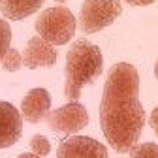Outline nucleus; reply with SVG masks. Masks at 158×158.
Masks as SVG:
<instances>
[{
  "label": "nucleus",
  "instance_id": "obj_1",
  "mask_svg": "<svg viewBox=\"0 0 158 158\" xmlns=\"http://www.w3.org/2000/svg\"><path fill=\"white\" fill-rule=\"evenodd\" d=\"M143 124L145 111L139 102V73L128 62L113 64L100 102V126L107 143L121 154L130 152L139 139Z\"/></svg>",
  "mask_w": 158,
  "mask_h": 158
},
{
  "label": "nucleus",
  "instance_id": "obj_2",
  "mask_svg": "<svg viewBox=\"0 0 158 158\" xmlns=\"http://www.w3.org/2000/svg\"><path fill=\"white\" fill-rule=\"evenodd\" d=\"M104 70V56L98 45L89 40H75L66 53L64 96L70 102L79 100L83 87L92 85Z\"/></svg>",
  "mask_w": 158,
  "mask_h": 158
},
{
  "label": "nucleus",
  "instance_id": "obj_3",
  "mask_svg": "<svg viewBox=\"0 0 158 158\" xmlns=\"http://www.w3.org/2000/svg\"><path fill=\"white\" fill-rule=\"evenodd\" d=\"M34 28L40 38H44L51 45H64L75 34L77 21L73 13L64 6H53L38 15Z\"/></svg>",
  "mask_w": 158,
  "mask_h": 158
},
{
  "label": "nucleus",
  "instance_id": "obj_4",
  "mask_svg": "<svg viewBox=\"0 0 158 158\" xmlns=\"http://www.w3.org/2000/svg\"><path fill=\"white\" fill-rule=\"evenodd\" d=\"M121 13V0H85L79 11L77 25L83 34H94L109 27Z\"/></svg>",
  "mask_w": 158,
  "mask_h": 158
},
{
  "label": "nucleus",
  "instance_id": "obj_5",
  "mask_svg": "<svg viewBox=\"0 0 158 158\" xmlns=\"http://www.w3.org/2000/svg\"><path fill=\"white\" fill-rule=\"evenodd\" d=\"M45 121L55 134L70 135V134L83 130L89 124V113L85 106H81L79 102H70L55 111H49Z\"/></svg>",
  "mask_w": 158,
  "mask_h": 158
},
{
  "label": "nucleus",
  "instance_id": "obj_6",
  "mask_svg": "<svg viewBox=\"0 0 158 158\" xmlns=\"http://www.w3.org/2000/svg\"><path fill=\"white\" fill-rule=\"evenodd\" d=\"M56 158H107V149L87 135H70L58 145Z\"/></svg>",
  "mask_w": 158,
  "mask_h": 158
},
{
  "label": "nucleus",
  "instance_id": "obj_7",
  "mask_svg": "<svg viewBox=\"0 0 158 158\" xmlns=\"http://www.w3.org/2000/svg\"><path fill=\"white\" fill-rule=\"evenodd\" d=\"M49 111H51V96L45 89L36 87L25 94L21 102V117L25 121L38 124L44 118H47Z\"/></svg>",
  "mask_w": 158,
  "mask_h": 158
},
{
  "label": "nucleus",
  "instance_id": "obj_8",
  "mask_svg": "<svg viewBox=\"0 0 158 158\" xmlns=\"http://www.w3.org/2000/svg\"><path fill=\"white\" fill-rule=\"evenodd\" d=\"M23 132V117L10 102H0V149L11 147Z\"/></svg>",
  "mask_w": 158,
  "mask_h": 158
},
{
  "label": "nucleus",
  "instance_id": "obj_9",
  "mask_svg": "<svg viewBox=\"0 0 158 158\" xmlns=\"http://www.w3.org/2000/svg\"><path fill=\"white\" fill-rule=\"evenodd\" d=\"M55 62H56V51L49 42H45L40 36H34L28 40V44L25 45V51H23V64L28 70L53 66Z\"/></svg>",
  "mask_w": 158,
  "mask_h": 158
},
{
  "label": "nucleus",
  "instance_id": "obj_10",
  "mask_svg": "<svg viewBox=\"0 0 158 158\" xmlns=\"http://www.w3.org/2000/svg\"><path fill=\"white\" fill-rule=\"evenodd\" d=\"M44 0H2L0 2V13L11 21H21L30 17L42 8Z\"/></svg>",
  "mask_w": 158,
  "mask_h": 158
},
{
  "label": "nucleus",
  "instance_id": "obj_11",
  "mask_svg": "<svg viewBox=\"0 0 158 158\" xmlns=\"http://www.w3.org/2000/svg\"><path fill=\"white\" fill-rule=\"evenodd\" d=\"M130 158H158V143H135L130 149Z\"/></svg>",
  "mask_w": 158,
  "mask_h": 158
},
{
  "label": "nucleus",
  "instance_id": "obj_12",
  "mask_svg": "<svg viewBox=\"0 0 158 158\" xmlns=\"http://www.w3.org/2000/svg\"><path fill=\"white\" fill-rule=\"evenodd\" d=\"M21 66H23V55L19 53L17 49L10 47V51H8V53L4 55V58H2V68H4L6 72H17Z\"/></svg>",
  "mask_w": 158,
  "mask_h": 158
},
{
  "label": "nucleus",
  "instance_id": "obj_13",
  "mask_svg": "<svg viewBox=\"0 0 158 158\" xmlns=\"http://www.w3.org/2000/svg\"><path fill=\"white\" fill-rule=\"evenodd\" d=\"M30 151L34 154H38V156H47L51 152V143H49V139H47L45 135L36 134L30 139Z\"/></svg>",
  "mask_w": 158,
  "mask_h": 158
},
{
  "label": "nucleus",
  "instance_id": "obj_14",
  "mask_svg": "<svg viewBox=\"0 0 158 158\" xmlns=\"http://www.w3.org/2000/svg\"><path fill=\"white\" fill-rule=\"evenodd\" d=\"M10 44H11V28L4 19H0V62H2L4 55L10 51Z\"/></svg>",
  "mask_w": 158,
  "mask_h": 158
},
{
  "label": "nucleus",
  "instance_id": "obj_15",
  "mask_svg": "<svg viewBox=\"0 0 158 158\" xmlns=\"http://www.w3.org/2000/svg\"><path fill=\"white\" fill-rule=\"evenodd\" d=\"M149 124H151L152 132H154L156 137H158V107L152 109V113H151V117H149Z\"/></svg>",
  "mask_w": 158,
  "mask_h": 158
},
{
  "label": "nucleus",
  "instance_id": "obj_16",
  "mask_svg": "<svg viewBox=\"0 0 158 158\" xmlns=\"http://www.w3.org/2000/svg\"><path fill=\"white\" fill-rule=\"evenodd\" d=\"M126 4H130V6H149V4H152L154 0H124Z\"/></svg>",
  "mask_w": 158,
  "mask_h": 158
},
{
  "label": "nucleus",
  "instance_id": "obj_17",
  "mask_svg": "<svg viewBox=\"0 0 158 158\" xmlns=\"http://www.w3.org/2000/svg\"><path fill=\"white\" fill-rule=\"evenodd\" d=\"M17 158H42V156H38L34 152H23V154H19Z\"/></svg>",
  "mask_w": 158,
  "mask_h": 158
},
{
  "label": "nucleus",
  "instance_id": "obj_18",
  "mask_svg": "<svg viewBox=\"0 0 158 158\" xmlns=\"http://www.w3.org/2000/svg\"><path fill=\"white\" fill-rule=\"evenodd\" d=\"M154 75H156V79H158V60H156V64H154Z\"/></svg>",
  "mask_w": 158,
  "mask_h": 158
},
{
  "label": "nucleus",
  "instance_id": "obj_19",
  "mask_svg": "<svg viewBox=\"0 0 158 158\" xmlns=\"http://www.w3.org/2000/svg\"><path fill=\"white\" fill-rule=\"evenodd\" d=\"M56 2H64V0H56Z\"/></svg>",
  "mask_w": 158,
  "mask_h": 158
},
{
  "label": "nucleus",
  "instance_id": "obj_20",
  "mask_svg": "<svg viewBox=\"0 0 158 158\" xmlns=\"http://www.w3.org/2000/svg\"><path fill=\"white\" fill-rule=\"evenodd\" d=\"M0 2H2V0H0Z\"/></svg>",
  "mask_w": 158,
  "mask_h": 158
}]
</instances>
